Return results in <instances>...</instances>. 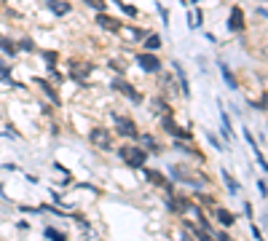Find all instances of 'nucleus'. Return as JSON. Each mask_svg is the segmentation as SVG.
<instances>
[{"label": "nucleus", "mask_w": 268, "mask_h": 241, "mask_svg": "<svg viewBox=\"0 0 268 241\" xmlns=\"http://www.w3.org/2000/svg\"><path fill=\"white\" fill-rule=\"evenodd\" d=\"M228 30H231V33H244V30H247V19H244V11L239 6H233L231 14H228Z\"/></svg>", "instance_id": "nucleus-10"}, {"label": "nucleus", "mask_w": 268, "mask_h": 241, "mask_svg": "<svg viewBox=\"0 0 268 241\" xmlns=\"http://www.w3.org/2000/svg\"><path fill=\"white\" fill-rule=\"evenodd\" d=\"M118 158H121L129 169H145L151 153H148L140 142H123L121 147H118Z\"/></svg>", "instance_id": "nucleus-1"}, {"label": "nucleus", "mask_w": 268, "mask_h": 241, "mask_svg": "<svg viewBox=\"0 0 268 241\" xmlns=\"http://www.w3.org/2000/svg\"><path fill=\"white\" fill-rule=\"evenodd\" d=\"M156 11H159V17H161V22H164V27H169V9H167V6L156 3Z\"/></svg>", "instance_id": "nucleus-25"}, {"label": "nucleus", "mask_w": 268, "mask_h": 241, "mask_svg": "<svg viewBox=\"0 0 268 241\" xmlns=\"http://www.w3.org/2000/svg\"><path fill=\"white\" fill-rule=\"evenodd\" d=\"M38 57L43 59L46 67H57L59 62H62V54H59L57 49H43V51H38Z\"/></svg>", "instance_id": "nucleus-12"}, {"label": "nucleus", "mask_w": 268, "mask_h": 241, "mask_svg": "<svg viewBox=\"0 0 268 241\" xmlns=\"http://www.w3.org/2000/svg\"><path fill=\"white\" fill-rule=\"evenodd\" d=\"M145 177H148V180H151L153 185H159V188H167V177H164L161 172H159V169H145Z\"/></svg>", "instance_id": "nucleus-16"}, {"label": "nucleus", "mask_w": 268, "mask_h": 241, "mask_svg": "<svg viewBox=\"0 0 268 241\" xmlns=\"http://www.w3.org/2000/svg\"><path fill=\"white\" fill-rule=\"evenodd\" d=\"M94 25H97L102 33H110V35H118L123 30V22L113 17V14H107V11H102V14H94Z\"/></svg>", "instance_id": "nucleus-5"}, {"label": "nucleus", "mask_w": 268, "mask_h": 241, "mask_svg": "<svg viewBox=\"0 0 268 241\" xmlns=\"http://www.w3.org/2000/svg\"><path fill=\"white\" fill-rule=\"evenodd\" d=\"M126 30H129L131 41H145V38L151 35V30H148V27H140V25H129Z\"/></svg>", "instance_id": "nucleus-18"}, {"label": "nucleus", "mask_w": 268, "mask_h": 241, "mask_svg": "<svg viewBox=\"0 0 268 241\" xmlns=\"http://www.w3.org/2000/svg\"><path fill=\"white\" fill-rule=\"evenodd\" d=\"M220 75H223V81H225V86L236 91V78H233V70L225 65V62H220Z\"/></svg>", "instance_id": "nucleus-15"}, {"label": "nucleus", "mask_w": 268, "mask_h": 241, "mask_svg": "<svg viewBox=\"0 0 268 241\" xmlns=\"http://www.w3.org/2000/svg\"><path fill=\"white\" fill-rule=\"evenodd\" d=\"M134 62H137V67L143 70L145 75H161L164 73V59L159 57V51H137L134 54Z\"/></svg>", "instance_id": "nucleus-4"}, {"label": "nucleus", "mask_w": 268, "mask_h": 241, "mask_svg": "<svg viewBox=\"0 0 268 241\" xmlns=\"http://www.w3.org/2000/svg\"><path fill=\"white\" fill-rule=\"evenodd\" d=\"M169 209L172 212H188L191 204H188L185 198H180V196H169Z\"/></svg>", "instance_id": "nucleus-19"}, {"label": "nucleus", "mask_w": 268, "mask_h": 241, "mask_svg": "<svg viewBox=\"0 0 268 241\" xmlns=\"http://www.w3.org/2000/svg\"><path fill=\"white\" fill-rule=\"evenodd\" d=\"M220 123H223V137H225V139H233V129H231V115H228V113H220Z\"/></svg>", "instance_id": "nucleus-21"}, {"label": "nucleus", "mask_w": 268, "mask_h": 241, "mask_svg": "<svg viewBox=\"0 0 268 241\" xmlns=\"http://www.w3.org/2000/svg\"><path fill=\"white\" fill-rule=\"evenodd\" d=\"M86 139H89L94 147H99V150H110V147H113V131L105 129V126H94Z\"/></svg>", "instance_id": "nucleus-7"}, {"label": "nucleus", "mask_w": 268, "mask_h": 241, "mask_svg": "<svg viewBox=\"0 0 268 241\" xmlns=\"http://www.w3.org/2000/svg\"><path fill=\"white\" fill-rule=\"evenodd\" d=\"M17 46H19V51L22 54H38V46H35V41H33V38H19V41H17Z\"/></svg>", "instance_id": "nucleus-17"}, {"label": "nucleus", "mask_w": 268, "mask_h": 241, "mask_svg": "<svg viewBox=\"0 0 268 241\" xmlns=\"http://www.w3.org/2000/svg\"><path fill=\"white\" fill-rule=\"evenodd\" d=\"M81 3L86 6V9H91L94 14H102V11H107V0H81Z\"/></svg>", "instance_id": "nucleus-20"}, {"label": "nucleus", "mask_w": 268, "mask_h": 241, "mask_svg": "<svg viewBox=\"0 0 268 241\" xmlns=\"http://www.w3.org/2000/svg\"><path fill=\"white\" fill-rule=\"evenodd\" d=\"M35 86L41 89V94L49 99L54 107H62V105H65V99L59 97V86H57V83H51L49 78H35Z\"/></svg>", "instance_id": "nucleus-6"}, {"label": "nucleus", "mask_w": 268, "mask_h": 241, "mask_svg": "<svg viewBox=\"0 0 268 241\" xmlns=\"http://www.w3.org/2000/svg\"><path fill=\"white\" fill-rule=\"evenodd\" d=\"M113 3L121 9L123 17H129V19H137V17H140V9H137L134 3H126V0H113Z\"/></svg>", "instance_id": "nucleus-14"}, {"label": "nucleus", "mask_w": 268, "mask_h": 241, "mask_svg": "<svg viewBox=\"0 0 268 241\" xmlns=\"http://www.w3.org/2000/svg\"><path fill=\"white\" fill-rule=\"evenodd\" d=\"M217 238H220V241H231V238H228V236H225V233H220V236H217Z\"/></svg>", "instance_id": "nucleus-29"}, {"label": "nucleus", "mask_w": 268, "mask_h": 241, "mask_svg": "<svg viewBox=\"0 0 268 241\" xmlns=\"http://www.w3.org/2000/svg\"><path fill=\"white\" fill-rule=\"evenodd\" d=\"M252 107H257V110H268V91L260 99H255V102H252Z\"/></svg>", "instance_id": "nucleus-26"}, {"label": "nucleus", "mask_w": 268, "mask_h": 241, "mask_svg": "<svg viewBox=\"0 0 268 241\" xmlns=\"http://www.w3.org/2000/svg\"><path fill=\"white\" fill-rule=\"evenodd\" d=\"M220 174H223V180H225V185H228V190H231V193H236V190H239V182H236L233 177L225 172V169H223V172H220Z\"/></svg>", "instance_id": "nucleus-24"}, {"label": "nucleus", "mask_w": 268, "mask_h": 241, "mask_svg": "<svg viewBox=\"0 0 268 241\" xmlns=\"http://www.w3.org/2000/svg\"><path fill=\"white\" fill-rule=\"evenodd\" d=\"M215 214H217V220L223 222V225H233V222H236V217L228 212V209H223V206H217V209H215Z\"/></svg>", "instance_id": "nucleus-22"}, {"label": "nucleus", "mask_w": 268, "mask_h": 241, "mask_svg": "<svg viewBox=\"0 0 268 241\" xmlns=\"http://www.w3.org/2000/svg\"><path fill=\"white\" fill-rule=\"evenodd\" d=\"M161 46H164V38L159 33H153V30H151V35L143 41V49L145 51H161Z\"/></svg>", "instance_id": "nucleus-13"}, {"label": "nucleus", "mask_w": 268, "mask_h": 241, "mask_svg": "<svg viewBox=\"0 0 268 241\" xmlns=\"http://www.w3.org/2000/svg\"><path fill=\"white\" fill-rule=\"evenodd\" d=\"M207 137H209V145H215L217 150H220V147H223V142H220V139H217V134H215V131H207Z\"/></svg>", "instance_id": "nucleus-27"}, {"label": "nucleus", "mask_w": 268, "mask_h": 241, "mask_svg": "<svg viewBox=\"0 0 268 241\" xmlns=\"http://www.w3.org/2000/svg\"><path fill=\"white\" fill-rule=\"evenodd\" d=\"M43 6L59 19H65V17L73 14V3H70V0H43Z\"/></svg>", "instance_id": "nucleus-9"}, {"label": "nucleus", "mask_w": 268, "mask_h": 241, "mask_svg": "<svg viewBox=\"0 0 268 241\" xmlns=\"http://www.w3.org/2000/svg\"><path fill=\"white\" fill-rule=\"evenodd\" d=\"M46 236H49V238H54V241H65V236H62V233L51 230V228H46Z\"/></svg>", "instance_id": "nucleus-28"}, {"label": "nucleus", "mask_w": 268, "mask_h": 241, "mask_svg": "<svg viewBox=\"0 0 268 241\" xmlns=\"http://www.w3.org/2000/svg\"><path fill=\"white\" fill-rule=\"evenodd\" d=\"M110 118H113V129H115V134H118V137H123L126 142H137V137H140V126H137V121H134L131 115L113 113Z\"/></svg>", "instance_id": "nucleus-3"}, {"label": "nucleus", "mask_w": 268, "mask_h": 241, "mask_svg": "<svg viewBox=\"0 0 268 241\" xmlns=\"http://www.w3.org/2000/svg\"><path fill=\"white\" fill-rule=\"evenodd\" d=\"M0 83H9V86H14V78H11V70L6 65H0Z\"/></svg>", "instance_id": "nucleus-23"}, {"label": "nucleus", "mask_w": 268, "mask_h": 241, "mask_svg": "<svg viewBox=\"0 0 268 241\" xmlns=\"http://www.w3.org/2000/svg\"><path fill=\"white\" fill-rule=\"evenodd\" d=\"M172 70H175V78H177V83H180V94H183L185 99H191V81H188V73H185L183 62L172 59Z\"/></svg>", "instance_id": "nucleus-8"}, {"label": "nucleus", "mask_w": 268, "mask_h": 241, "mask_svg": "<svg viewBox=\"0 0 268 241\" xmlns=\"http://www.w3.org/2000/svg\"><path fill=\"white\" fill-rule=\"evenodd\" d=\"M110 91H115V94H121L123 99H129L131 105H145V94L134 86V83L126 81L123 75H115L113 81H110Z\"/></svg>", "instance_id": "nucleus-2"}, {"label": "nucleus", "mask_w": 268, "mask_h": 241, "mask_svg": "<svg viewBox=\"0 0 268 241\" xmlns=\"http://www.w3.org/2000/svg\"><path fill=\"white\" fill-rule=\"evenodd\" d=\"M0 51H3L6 57H11V59L19 57V46H17V41H11V38L3 35V33H0Z\"/></svg>", "instance_id": "nucleus-11"}]
</instances>
